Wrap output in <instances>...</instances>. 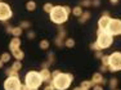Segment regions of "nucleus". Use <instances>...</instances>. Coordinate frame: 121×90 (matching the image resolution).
<instances>
[{"instance_id": "20e7f679", "label": "nucleus", "mask_w": 121, "mask_h": 90, "mask_svg": "<svg viewBox=\"0 0 121 90\" xmlns=\"http://www.w3.org/2000/svg\"><path fill=\"white\" fill-rule=\"evenodd\" d=\"M97 44L99 46L100 50H104V49H108L109 46L113 43V36L109 35L107 31H102L98 28L97 30Z\"/></svg>"}, {"instance_id": "c03bdc74", "label": "nucleus", "mask_w": 121, "mask_h": 90, "mask_svg": "<svg viewBox=\"0 0 121 90\" xmlns=\"http://www.w3.org/2000/svg\"><path fill=\"white\" fill-rule=\"evenodd\" d=\"M116 90H120V89H116Z\"/></svg>"}, {"instance_id": "72a5a7b5", "label": "nucleus", "mask_w": 121, "mask_h": 90, "mask_svg": "<svg viewBox=\"0 0 121 90\" xmlns=\"http://www.w3.org/2000/svg\"><path fill=\"white\" fill-rule=\"evenodd\" d=\"M94 56H95L97 59H102V57H103V54H102V50H98L94 53Z\"/></svg>"}, {"instance_id": "f3484780", "label": "nucleus", "mask_w": 121, "mask_h": 90, "mask_svg": "<svg viewBox=\"0 0 121 90\" xmlns=\"http://www.w3.org/2000/svg\"><path fill=\"white\" fill-rule=\"evenodd\" d=\"M4 73L7 75L8 77H13V76H17V77H19V76H18V72H17L16 69H13L12 67H9V68H5V69H4Z\"/></svg>"}, {"instance_id": "f257e3e1", "label": "nucleus", "mask_w": 121, "mask_h": 90, "mask_svg": "<svg viewBox=\"0 0 121 90\" xmlns=\"http://www.w3.org/2000/svg\"><path fill=\"white\" fill-rule=\"evenodd\" d=\"M52 82H53L56 90H67L71 86V84L73 82V75L59 72L57 76H54L52 79Z\"/></svg>"}, {"instance_id": "4468645a", "label": "nucleus", "mask_w": 121, "mask_h": 90, "mask_svg": "<svg viewBox=\"0 0 121 90\" xmlns=\"http://www.w3.org/2000/svg\"><path fill=\"white\" fill-rule=\"evenodd\" d=\"M10 54L16 58V60H22L25 58V53L21 48L19 49H14V50H10Z\"/></svg>"}, {"instance_id": "1a4fd4ad", "label": "nucleus", "mask_w": 121, "mask_h": 90, "mask_svg": "<svg viewBox=\"0 0 121 90\" xmlns=\"http://www.w3.org/2000/svg\"><path fill=\"white\" fill-rule=\"evenodd\" d=\"M91 82H93L94 85H106V84H107V80L103 77L102 72H95V73L91 76Z\"/></svg>"}, {"instance_id": "6ab92c4d", "label": "nucleus", "mask_w": 121, "mask_h": 90, "mask_svg": "<svg viewBox=\"0 0 121 90\" xmlns=\"http://www.w3.org/2000/svg\"><path fill=\"white\" fill-rule=\"evenodd\" d=\"M22 32H23V30H22L19 26H17V27H13V31L10 35H13V37H21Z\"/></svg>"}, {"instance_id": "7c9ffc66", "label": "nucleus", "mask_w": 121, "mask_h": 90, "mask_svg": "<svg viewBox=\"0 0 121 90\" xmlns=\"http://www.w3.org/2000/svg\"><path fill=\"white\" fill-rule=\"evenodd\" d=\"M35 36H36V34L34 32V31H30V30H28V32H27V37H28V39L32 40V39H35Z\"/></svg>"}, {"instance_id": "ddd939ff", "label": "nucleus", "mask_w": 121, "mask_h": 90, "mask_svg": "<svg viewBox=\"0 0 121 90\" xmlns=\"http://www.w3.org/2000/svg\"><path fill=\"white\" fill-rule=\"evenodd\" d=\"M40 75H41L43 80H44V82H50L52 81V73L50 71H49L48 68H41V71H40Z\"/></svg>"}, {"instance_id": "393cba45", "label": "nucleus", "mask_w": 121, "mask_h": 90, "mask_svg": "<svg viewBox=\"0 0 121 90\" xmlns=\"http://www.w3.org/2000/svg\"><path fill=\"white\" fill-rule=\"evenodd\" d=\"M65 46H67V48H73L75 46V40L72 37H68V39L65 40Z\"/></svg>"}, {"instance_id": "f704fd0d", "label": "nucleus", "mask_w": 121, "mask_h": 90, "mask_svg": "<svg viewBox=\"0 0 121 90\" xmlns=\"http://www.w3.org/2000/svg\"><path fill=\"white\" fill-rule=\"evenodd\" d=\"M108 71V67L107 66H104V64H102L99 67V72H102V73H104V72H107Z\"/></svg>"}, {"instance_id": "9b49d317", "label": "nucleus", "mask_w": 121, "mask_h": 90, "mask_svg": "<svg viewBox=\"0 0 121 90\" xmlns=\"http://www.w3.org/2000/svg\"><path fill=\"white\" fill-rule=\"evenodd\" d=\"M54 62H56V57H54V53L53 51H50V53H48V59L47 62H44L41 64V68H48L49 66H53Z\"/></svg>"}, {"instance_id": "58836bf2", "label": "nucleus", "mask_w": 121, "mask_h": 90, "mask_svg": "<svg viewBox=\"0 0 121 90\" xmlns=\"http://www.w3.org/2000/svg\"><path fill=\"white\" fill-rule=\"evenodd\" d=\"M109 3L113 4V5H116V4H119V0H109Z\"/></svg>"}, {"instance_id": "a211bd4d", "label": "nucleus", "mask_w": 121, "mask_h": 90, "mask_svg": "<svg viewBox=\"0 0 121 90\" xmlns=\"http://www.w3.org/2000/svg\"><path fill=\"white\" fill-rule=\"evenodd\" d=\"M26 9L28 12H34L36 9V3L34 1V0H28V1L26 3Z\"/></svg>"}, {"instance_id": "9d476101", "label": "nucleus", "mask_w": 121, "mask_h": 90, "mask_svg": "<svg viewBox=\"0 0 121 90\" xmlns=\"http://www.w3.org/2000/svg\"><path fill=\"white\" fill-rule=\"evenodd\" d=\"M109 21H111V17L109 16H102L99 19H98V28L102 30V31H106Z\"/></svg>"}, {"instance_id": "a18cd8bd", "label": "nucleus", "mask_w": 121, "mask_h": 90, "mask_svg": "<svg viewBox=\"0 0 121 90\" xmlns=\"http://www.w3.org/2000/svg\"><path fill=\"white\" fill-rule=\"evenodd\" d=\"M0 1H3V0H0Z\"/></svg>"}, {"instance_id": "e433bc0d", "label": "nucleus", "mask_w": 121, "mask_h": 90, "mask_svg": "<svg viewBox=\"0 0 121 90\" xmlns=\"http://www.w3.org/2000/svg\"><path fill=\"white\" fill-rule=\"evenodd\" d=\"M19 90H37V89H30L27 85H21V89Z\"/></svg>"}, {"instance_id": "2eb2a0df", "label": "nucleus", "mask_w": 121, "mask_h": 90, "mask_svg": "<svg viewBox=\"0 0 121 90\" xmlns=\"http://www.w3.org/2000/svg\"><path fill=\"white\" fill-rule=\"evenodd\" d=\"M90 17H91V14H90V12H88V10H85V12H82V14L79 17V22L81 23V25H84V23H86L90 19Z\"/></svg>"}, {"instance_id": "a878e982", "label": "nucleus", "mask_w": 121, "mask_h": 90, "mask_svg": "<svg viewBox=\"0 0 121 90\" xmlns=\"http://www.w3.org/2000/svg\"><path fill=\"white\" fill-rule=\"evenodd\" d=\"M53 7H54V5L52 4V3H45V4H44V8H43V9H44L45 13L49 14V13L52 12V9H53Z\"/></svg>"}, {"instance_id": "473e14b6", "label": "nucleus", "mask_w": 121, "mask_h": 90, "mask_svg": "<svg viewBox=\"0 0 121 90\" xmlns=\"http://www.w3.org/2000/svg\"><path fill=\"white\" fill-rule=\"evenodd\" d=\"M91 5H93L94 8H98L100 5V0H91Z\"/></svg>"}, {"instance_id": "39448f33", "label": "nucleus", "mask_w": 121, "mask_h": 90, "mask_svg": "<svg viewBox=\"0 0 121 90\" xmlns=\"http://www.w3.org/2000/svg\"><path fill=\"white\" fill-rule=\"evenodd\" d=\"M108 72L121 71V51H113L108 56Z\"/></svg>"}, {"instance_id": "b1692460", "label": "nucleus", "mask_w": 121, "mask_h": 90, "mask_svg": "<svg viewBox=\"0 0 121 90\" xmlns=\"http://www.w3.org/2000/svg\"><path fill=\"white\" fill-rule=\"evenodd\" d=\"M10 57H12V54H9V53H7V51H5V53H3L1 56H0V59H1L4 63H8L10 60Z\"/></svg>"}, {"instance_id": "5701e85b", "label": "nucleus", "mask_w": 121, "mask_h": 90, "mask_svg": "<svg viewBox=\"0 0 121 90\" xmlns=\"http://www.w3.org/2000/svg\"><path fill=\"white\" fill-rule=\"evenodd\" d=\"M19 27H21L22 30H30L31 22L30 21H21V22H19Z\"/></svg>"}, {"instance_id": "7ed1b4c3", "label": "nucleus", "mask_w": 121, "mask_h": 90, "mask_svg": "<svg viewBox=\"0 0 121 90\" xmlns=\"http://www.w3.org/2000/svg\"><path fill=\"white\" fill-rule=\"evenodd\" d=\"M44 80H43L40 72L37 71H28L25 76V85H27L30 89H37L43 85Z\"/></svg>"}, {"instance_id": "4c0bfd02", "label": "nucleus", "mask_w": 121, "mask_h": 90, "mask_svg": "<svg viewBox=\"0 0 121 90\" xmlns=\"http://www.w3.org/2000/svg\"><path fill=\"white\" fill-rule=\"evenodd\" d=\"M65 10L67 12L68 14H71V12H72V10H71V8H70V7H67V5H66V7H65Z\"/></svg>"}, {"instance_id": "4be33fe9", "label": "nucleus", "mask_w": 121, "mask_h": 90, "mask_svg": "<svg viewBox=\"0 0 121 90\" xmlns=\"http://www.w3.org/2000/svg\"><path fill=\"white\" fill-rule=\"evenodd\" d=\"M39 46H40V49H43V50H48L49 46H50V43H49L47 39H44V40H41V41L39 43Z\"/></svg>"}, {"instance_id": "37998d69", "label": "nucleus", "mask_w": 121, "mask_h": 90, "mask_svg": "<svg viewBox=\"0 0 121 90\" xmlns=\"http://www.w3.org/2000/svg\"><path fill=\"white\" fill-rule=\"evenodd\" d=\"M80 88H81V86H80ZM81 90H88V89H82V88H81Z\"/></svg>"}, {"instance_id": "423d86ee", "label": "nucleus", "mask_w": 121, "mask_h": 90, "mask_svg": "<svg viewBox=\"0 0 121 90\" xmlns=\"http://www.w3.org/2000/svg\"><path fill=\"white\" fill-rule=\"evenodd\" d=\"M106 31L112 36H121V19L119 18H111Z\"/></svg>"}, {"instance_id": "c756f323", "label": "nucleus", "mask_w": 121, "mask_h": 90, "mask_svg": "<svg viewBox=\"0 0 121 90\" xmlns=\"http://www.w3.org/2000/svg\"><path fill=\"white\" fill-rule=\"evenodd\" d=\"M90 49H93L94 51H98V50H100V49H99V46H98V44H97V43H91V44H90Z\"/></svg>"}, {"instance_id": "cd10ccee", "label": "nucleus", "mask_w": 121, "mask_h": 90, "mask_svg": "<svg viewBox=\"0 0 121 90\" xmlns=\"http://www.w3.org/2000/svg\"><path fill=\"white\" fill-rule=\"evenodd\" d=\"M80 7H81V8L91 7V0H81V1H80Z\"/></svg>"}, {"instance_id": "ea45409f", "label": "nucleus", "mask_w": 121, "mask_h": 90, "mask_svg": "<svg viewBox=\"0 0 121 90\" xmlns=\"http://www.w3.org/2000/svg\"><path fill=\"white\" fill-rule=\"evenodd\" d=\"M102 16H109V12H108V10H104V12L102 13Z\"/></svg>"}, {"instance_id": "bb28decb", "label": "nucleus", "mask_w": 121, "mask_h": 90, "mask_svg": "<svg viewBox=\"0 0 121 90\" xmlns=\"http://www.w3.org/2000/svg\"><path fill=\"white\" fill-rule=\"evenodd\" d=\"M12 68L16 69L17 72L21 71V69H22V63H21V60H16V62H14L13 64H12Z\"/></svg>"}, {"instance_id": "f03ea898", "label": "nucleus", "mask_w": 121, "mask_h": 90, "mask_svg": "<svg viewBox=\"0 0 121 90\" xmlns=\"http://www.w3.org/2000/svg\"><path fill=\"white\" fill-rule=\"evenodd\" d=\"M50 21L56 25H63L68 19V13L65 10V7L62 5H54L52 12L49 13Z\"/></svg>"}, {"instance_id": "f8f14e48", "label": "nucleus", "mask_w": 121, "mask_h": 90, "mask_svg": "<svg viewBox=\"0 0 121 90\" xmlns=\"http://www.w3.org/2000/svg\"><path fill=\"white\" fill-rule=\"evenodd\" d=\"M22 45V41H21V37H13L9 43V49L10 50H14V49H19Z\"/></svg>"}, {"instance_id": "dca6fc26", "label": "nucleus", "mask_w": 121, "mask_h": 90, "mask_svg": "<svg viewBox=\"0 0 121 90\" xmlns=\"http://www.w3.org/2000/svg\"><path fill=\"white\" fill-rule=\"evenodd\" d=\"M117 86H119V80L116 79V77H111L108 81V88L109 90H116Z\"/></svg>"}, {"instance_id": "a19ab883", "label": "nucleus", "mask_w": 121, "mask_h": 90, "mask_svg": "<svg viewBox=\"0 0 121 90\" xmlns=\"http://www.w3.org/2000/svg\"><path fill=\"white\" fill-rule=\"evenodd\" d=\"M3 67H4V62H3L1 59H0V69H1Z\"/></svg>"}, {"instance_id": "0eeeda50", "label": "nucleus", "mask_w": 121, "mask_h": 90, "mask_svg": "<svg viewBox=\"0 0 121 90\" xmlns=\"http://www.w3.org/2000/svg\"><path fill=\"white\" fill-rule=\"evenodd\" d=\"M13 16L12 8L9 7V4L4 1H0V22H8Z\"/></svg>"}, {"instance_id": "412c9836", "label": "nucleus", "mask_w": 121, "mask_h": 90, "mask_svg": "<svg viewBox=\"0 0 121 90\" xmlns=\"http://www.w3.org/2000/svg\"><path fill=\"white\" fill-rule=\"evenodd\" d=\"M72 14H73L75 17H77V18H79V17L82 14V8L80 7V5H76V7H73V8H72Z\"/></svg>"}, {"instance_id": "c85d7f7f", "label": "nucleus", "mask_w": 121, "mask_h": 90, "mask_svg": "<svg viewBox=\"0 0 121 90\" xmlns=\"http://www.w3.org/2000/svg\"><path fill=\"white\" fill-rule=\"evenodd\" d=\"M4 26H5V31H7V34H12V31H13V26H9L7 22H4Z\"/></svg>"}, {"instance_id": "c9c22d12", "label": "nucleus", "mask_w": 121, "mask_h": 90, "mask_svg": "<svg viewBox=\"0 0 121 90\" xmlns=\"http://www.w3.org/2000/svg\"><path fill=\"white\" fill-rule=\"evenodd\" d=\"M93 90H104V89H103V85H94Z\"/></svg>"}, {"instance_id": "2f4dec72", "label": "nucleus", "mask_w": 121, "mask_h": 90, "mask_svg": "<svg viewBox=\"0 0 121 90\" xmlns=\"http://www.w3.org/2000/svg\"><path fill=\"white\" fill-rule=\"evenodd\" d=\"M102 64H104V66H108V56H103L102 57Z\"/></svg>"}, {"instance_id": "79ce46f5", "label": "nucleus", "mask_w": 121, "mask_h": 90, "mask_svg": "<svg viewBox=\"0 0 121 90\" xmlns=\"http://www.w3.org/2000/svg\"><path fill=\"white\" fill-rule=\"evenodd\" d=\"M73 90H81V88H80V86H76V88H75Z\"/></svg>"}, {"instance_id": "6e6552de", "label": "nucleus", "mask_w": 121, "mask_h": 90, "mask_svg": "<svg viewBox=\"0 0 121 90\" xmlns=\"http://www.w3.org/2000/svg\"><path fill=\"white\" fill-rule=\"evenodd\" d=\"M21 80L19 77L17 76H13V77H7L4 81V90H19L21 89Z\"/></svg>"}, {"instance_id": "aec40b11", "label": "nucleus", "mask_w": 121, "mask_h": 90, "mask_svg": "<svg viewBox=\"0 0 121 90\" xmlns=\"http://www.w3.org/2000/svg\"><path fill=\"white\" fill-rule=\"evenodd\" d=\"M80 86H81L82 89H88V90H90V89L94 86V84L91 82V80H86V81H82V82L80 84Z\"/></svg>"}]
</instances>
